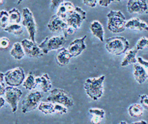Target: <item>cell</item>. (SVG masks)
Wrapping results in <instances>:
<instances>
[{
    "label": "cell",
    "mask_w": 148,
    "mask_h": 124,
    "mask_svg": "<svg viewBox=\"0 0 148 124\" xmlns=\"http://www.w3.org/2000/svg\"><path fill=\"white\" fill-rule=\"evenodd\" d=\"M105 76L88 78L86 79L83 87L87 96L94 101L99 100L103 93V82Z\"/></svg>",
    "instance_id": "1"
},
{
    "label": "cell",
    "mask_w": 148,
    "mask_h": 124,
    "mask_svg": "<svg viewBox=\"0 0 148 124\" xmlns=\"http://www.w3.org/2000/svg\"><path fill=\"white\" fill-rule=\"evenodd\" d=\"M129 46L128 41L122 36L109 37L106 39L105 45L106 50L110 54L115 56H120L126 53Z\"/></svg>",
    "instance_id": "2"
},
{
    "label": "cell",
    "mask_w": 148,
    "mask_h": 124,
    "mask_svg": "<svg viewBox=\"0 0 148 124\" xmlns=\"http://www.w3.org/2000/svg\"><path fill=\"white\" fill-rule=\"evenodd\" d=\"M107 28L112 33H120L125 31L126 19L120 10H110L107 14Z\"/></svg>",
    "instance_id": "3"
},
{
    "label": "cell",
    "mask_w": 148,
    "mask_h": 124,
    "mask_svg": "<svg viewBox=\"0 0 148 124\" xmlns=\"http://www.w3.org/2000/svg\"><path fill=\"white\" fill-rule=\"evenodd\" d=\"M47 100L53 103L63 105L66 107H71L74 105V101L70 94L61 88H54L51 90Z\"/></svg>",
    "instance_id": "4"
},
{
    "label": "cell",
    "mask_w": 148,
    "mask_h": 124,
    "mask_svg": "<svg viewBox=\"0 0 148 124\" xmlns=\"http://www.w3.org/2000/svg\"><path fill=\"white\" fill-rule=\"evenodd\" d=\"M65 42L66 37L64 35L46 37L38 45L43 54H47L50 51L61 48Z\"/></svg>",
    "instance_id": "5"
},
{
    "label": "cell",
    "mask_w": 148,
    "mask_h": 124,
    "mask_svg": "<svg viewBox=\"0 0 148 124\" xmlns=\"http://www.w3.org/2000/svg\"><path fill=\"white\" fill-rule=\"evenodd\" d=\"M43 98V94L39 91L31 92L28 93L21 103V112L26 114L38 107Z\"/></svg>",
    "instance_id": "6"
},
{
    "label": "cell",
    "mask_w": 148,
    "mask_h": 124,
    "mask_svg": "<svg viewBox=\"0 0 148 124\" xmlns=\"http://www.w3.org/2000/svg\"><path fill=\"white\" fill-rule=\"evenodd\" d=\"M25 78L24 71L21 67H15L5 73V82L10 86L17 87L21 85Z\"/></svg>",
    "instance_id": "7"
},
{
    "label": "cell",
    "mask_w": 148,
    "mask_h": 124,
    "mask_svg": "<svg viewBox=\"0 0 148 124\" xmlns=\"http://www.w3.org/2000/svg\"><path fill=\"white\" fill-rule=\"evenodd\" d=\"M22 25L27 29L29 35V38L35 42V35L36 34V24L32 12L28 8H24L23 9Z\"/></svg>",
    "instance_id": "8"
},
{
    "label": "cell",
    "mask_w": 148,
    "mask_h": 124,
    "mask_svg": "<svg viewBox=\"0 0 148 124\" xmlns=\"http://www.w3.org/2000/svg\"><path fill=\"white\" fill-rule=\"evenodd\" d=\"M23 94L21 89L17 87L8 86L6 87L4 94V98L6 101L9 104L12 112L15 114L17 110L18 104Z\"/></svg>",
    "instance_id": "9"
},
{
    "label": "cell",
    "mask_w": 148,
    "mask_h": 124,
    "mask_svg": "<svg viewBox=\"0 0 148 124\" xmlns=\"http://www.w3.org/2000/svg\"><path fill=\"white\" fill-rule=\"evenodd\" d=\"M86 18V12L80 7L75 6L74 10L71 12L66 18L65 21L67 24L77 30Z\"/></svg>",
    "instance_id": "10"
},
{
    "label": "cell",
    "mask_w": 148,
    "mask_h": 124,
    "mask_svg": "<svg viewBox=\"0 0 148 124\" xmlns=\"http://www.w3.org/2000/svg\"><path fill=\"white\" fill-rule=\"evenodd\" d=\"M24 52L29 57H39L43 56V53L36 42L29 39H24L21 41Z\"/></svg>",
    "instance_id": "11"
},
{
    "label": "cell",
    "mask_w": 148,
    "mask_h": 124,
    "mask_svg": "<svg viewBox=\"0 0 148 124\" xmlns=\"http://www.w3.org/2000/svg\"><path fill=\"white\" fill-rule=\"evenodd\" d=\"M87 36L84 35L81 38H77L73 40L68 45V50L71 54L72 57L79 56L86 48L85 39Z\"/></svg>",
    "instance_id": "12"
},
{
    "label": "cell",
    "mask_w": 148,
    "mask_h": 124,
    "mask_svg": "<svg viewBox=\"0 0 148 124\" xmlns=\"http://www.w3.org/2000/svg\"><path fill=\"white\" fill-rule=\"evenodd\" d=\"M127 9L130 13H143L148 9L147 1L128 0L127 3Z\"/></svg>",
    "instance_id": "13"
},
{
    "label": "cell",
    "mask_w": 148,
    "mask_h": 124,
    "mask_svg": "<svg viewBox=\"0 0 148 124\" xmlns=\"http://www.w3.org/2000/svg\"><path fill=\"white\" fill-rule=\"evenodd\" d=\"M67 25L66 22L64 20L55 14L50 17L47 24V28L52 32H63Z\"/></svg>",
    "instance_id": "14"
},
{
    "label": "cell",
    "mask_w": 148,
    "mask_h": 124,
    "mask_svg": "<svg viewBox=\"0 0 148 124\" xmlns=\"http://www.w3.org/2000/svg\"><path fill=\"white\" fill-rule=\"evenodd\" d=\"M126 28L137 31H148V24L138 17H132L127 21Z\"/></svg>",
    "instance_id": "15"
},
{
    "label": "cell",
    "mask_w": 148,
    "mask_h": 124,
    "mask_svg": "<svg viewBox=\"0 0 148 124\" xmlns=\"http://www.w3.org/2000/svg\"><path fill=\"white\" fill-rule=\"evenodd\" d=\"M133 75L139 84L143 83L148 78V72L146 70L138 63L134 64Z\"/></svg>",
    "instance_id": "16"
},
{
    "label": "cell",
    "mask_w": 148,
    "mask_h": 124,
    "mask_svg": "<svg viewBox=\"0 0 148 124\" xmlns=\"http://www.w3.org/2000/svg\"><path fill=\"white\" fill-rule=\"evenodd\" d=\"M72 57V56L68 49L62 47L57 50L56 56V60L59 66L63 67L69 63Z\"/></svg>",
    "instance_id": "17"
},
{
    "label": "cell",
    "mask_w": 148,
    "mask_h": 124,
    "mask_svg": "<svg viewBox=\"0 0 148 124\" xmlns=\"http://www.w3.org/2000/svg\"><path fill=\"white\" fill-rule=\"evenodd\" d=\"M75 8L74 5L70 1H65L57 8L56 14L65 21L67 16L72 12Z\"/></svg>",
    "instance_id": "18"
},
{
    "label": "cell",
    "mask_w": 148,
    "mask_h": 124,
    "mask_svg": "<svg viewBox=\"0 0 148 124\" xmlns=\"http://www.w3.org/2000/svg\"><path fill=\"white\" fill-rule=\"evenodd\" d=\"M36 83L39 85L43 92H48L51 90L52 84L51 79L47 73H43L41 76L36 77Z\"/></svg>",
    "instance_id": "19"
},
{
    "label": "cell",
    "mask_w": 148,
    "mask_h": 124,
    "mask_svg": "<svg viewBox=\"0 0 148 124\" xmlns=\"http://www.w3.org/2000/svg\"><path fill=\"white\" fill-rule=\"evenodd\" d=\"M90 30L92 34L101 42L104 41V30L102 24L98 20L92 21L90 25Z\"/></svg>",
    "instance_id": "20"
},
{
    "label": "cell",
    "mask_w": 148,
    "mask_h": 124,
    "mask_svg": "<svg viewBox=\"0 0 148 124\" xmlns=\"http://www.w3.org/2000/svg\"><path fill=\"white\" fill-rule=\"evenodd\" d=\"M138 50L136 48H133L125 53V55L122 60L120 65L121 67H126L130 64H135L138 62V59L136 55L138 53Z\"/></svg>",
    "instance_id": "21"
},
{
    "label": "cell",
    "mask_w": 148,
    "mask_h": 124,
    "mask_svg": "<svg viewBox=\"0 0 148 124\" xmlns=\"http://www.w3.org/2000/svg\"><path fill=\"white\" fill-rule=\"evenodd\" d=\"M10 54L14 59L18 60H21L24 57L25 53L21 42L14 43L10 51Z\"/></svg>",
    "instance_id": "22"
},
{
    "label": "cell",
    "mask_w": 148,
    "mask_h": 124,
    "mask_svg": "<svg viewBox=\"0 0 148 124\" xmlns=\"http://www.w3.org/2000/svg\"><path fill=\"white\" fill-rule=\"evenodd\" d=\"M128 113L132 118L140 117L144 113V108L140 104L134 103L128 107Z\"/></svg>",
    "instance_id": "23"
},
{
    "label": "cell",
    "mask_w": 148,
    "mask_h": 124,
    "mask_svg": "<svg viewBox=\"0 0 148 124\" xmlns=\"http://www.w3.org/2000/svg\"><path fill=\"white\" fill-rule=\"evenodd\" d=\"M38 110L45 115L55 113L54 103L49 101H41L38 107Z\"/></svg>",
    "instance_id": "24"
},
{
    "label": "cell",
    "mask_w": 148,
    "mask_h": 124,
    "mask_svg": "<svg viewBox=\"0 0 148 124\" xmlns=\"http://www.w3.org/2000/svg\"><path fill=\"white\" fill-rule=\"evenodd\" d=\"M23 87L28 90H32L36 88L37 85L36 83V77L32 72H29L25 78L23 83Z\"/></svg>",
    "instance_id": "25"
},
{
    "label": "cell",
    "mask_w": 148,
    "mask_h": 124,
    "mask_svg": "<svg viewBox=\"0 0 148 124\" xmlns=\"http://www.w3.org/2000/svg\"><path fill=\"white\" fill-rule=\"evenodd\" d=\"M4 31L14 35H20L23 32V28L20 24H9L5 28Z\"/></svg>",
    "instance_id": "26"
},
{
    "label": "cell",
    "mask_w": 148,
    "mask_h": 124,
    "mask_svg": "<svg viewBox=\"0 0 148 124\" xmlns=\"http://www.w3.org/2000/svg\"><path fill=\"white\" fill-rule=\"evenodd\" d=\"M9 14V24H19L21 20V14L16 8L8 11Z\"/></svg>",
    "instance_id": "27"
},
{
    "label": "cell",
    "mask_w": 148,
    "mask_h": 124,
    "mask_svg": "<svg viewBox=\"0 0 148 124\" xmlns=\"http://www.w3.org/2000/svg\"><path fill=\"white\" fill-rule=\"evenodd\" d=\"M0 23L1 27L5 28L9 24V12L5 10H1L0 12Z\"/></svg>",
    "instance_id": "28"
},
{
    "label": "cell",
    "mask_w": 148,
    "mask_h": 124,
    "mask_svg": "<svg viewBox=\"0 0 148 124\" xmlns=\"http://www.w3.org/2000/svg\"><path fill=\"white\" fill-rule=\"evenodd\" d=\"M88 113L91 116H97L103 119L105 115V111L103 109L99 108H91L88 110Z\"/></svg>",
    "instance_id": "29"
},
{
    "label": "cell",
    "mask_w": 148,
    "mask_h": 124,
    "mask_svg": "<svg viewBox=\"0 0 148 124\" xmlns=\"http://www.w3.org/2000/svg\"><path fill=\"white\" fill-rule=\"evenodd\" d=\"M135 48L138 50H142L148 48V38L144 36L140 38L137 41Z\"/></svg>",
    "instance_id": "30"
},
{
    "label": "cell",
    "mask_w": 148,
    "mask_h": 124,
    "mask_svg": "<svg viewBox=\"0 0 148 124\" xmlns=\"http://www.w3.org/2000/svg\"><path fill=\"white\" fill-rule=\"evenodd\" d=\"M54 111L55 113L59 114L60 115H63L67 113L68 110L67 107H65L63 105L54 103Z\"/></svg>",
    "instance_id": "31"
},
{
    "label": "cell",
    "mask_w": 148,
    "mask_h": 124,
    "mask_svg": "<svg viewBox=\"0 0 148 124\" xmlns=\"http://www.w3.org/2000/svg\"><path fill=\"white\" fill-rule=\"evenodd\" d=\"M6 86L5 85V73H3L2 72H0V95L1 96H2L4 95L5 90H6Z\"/></svg>",
    "instance_id": "32"
},
{
    "label": "cell",
    "mask_w": 148,
    "mask_h": 124,
    "mask_svg": "<svg viewBox=\"0 0 148 124\" xmlns=\"http://www.w3.org/2000/svg\"><path fill=\"white\" fill-rule=\"evenodd\" d=\"M10 45V40L5 37H2L0 39V47L2 49H7Z\"/></svg>",
    "instance_id": "33"
},
{
    "label": "cell",
    "mask_w": 148,
    "mask_h": 124,
    "mask_svg": "<svg viewBox=\"0 0 148 124\" xmlns=\"http://www.w3.org/2000/svg\"><path fill=\"white\" fill-rule=\"evenodd\" d=\"M140 103L143 108L148 109V95L146 94H143L139 96Z\"/></svg>",
    "instance_id": "34"
},
{
    "label": "cell",
    "mask_w": 148,
    "mask_h": 124,
    "mask_svg": "<svg viewBox=\"0 0 148 124\" xmlns=\"http://www.w3.org/2000/svg\"><path fill=\"white\" fill-rule=\"evenodd\" d=\"M77 30L75 29L74 27L70 26L69 25H67L66 28L65 29V30L63 32L64 34V36L65 37H67L68 35H73L76 31Z\"/></svg>",
    "instance_id": "35"
},
{
    "label": "cell",
    "mask_w": 148,
    "mask_h": 124,
    "mask_svg": "<svg viewBox=\"0 0 148 124\" xmlns=\"http://www.w3.org/2000/svg\"><path fill=\"white\" fill-rule=\"evenodd\" d=\"M64 2V0H51L50 1V7L51 9H54L58 8L59 6Z\"/></svg>",
    "instance_id": "36"
},
{
    "label": "cell",
    "mask_w": 148,
    "mask_h": 124,
    "mask_svg": "<svg viewBox=\"0 0 148 124\" xmlns=\"http://www.w3.org/2000/svg\"><path fill=\"white\" fill-rule=\"evenodd\" d=\"M138 63L142 65L144 68L146 70L147 72H148V60H146L142 58V57H138Z\"/></svg>",
    "instance_id": "37"
},
{
    "label": "cell",
    "mask_w": 148,
    "mask_h": 124,
    "mask_svg": "<svg viewBox=\"0 0 148 124\" xmlns=\"http://www.w3.org/2000/svg\"><path fill=\"white\" fill-rule=\"evenodd\" d=\"M83 3L90 8H94L97 5V0H83Z\"/></svg>",
    "instance_id": "38"
},
{
    "label": "cell",
    "mask_w": 148,
    "mask_h": 124,
    "mask_svg": "<svg viewBox=\"0 0 148 124\" xmlns=\"http://www.w3.org/2000/svg\"><path fill=\"white\" fill-rule=\"evenodd\" d=\"M112 2V0H99L98 3L101 6L108 7Z\"/></svg>",
    "instance_id": "39"
},
{
    "label": "cell",
    "mask_w": 148,
    "mask_h": 124,
    "mask_svg": "<svg viewBox=\"0 0 148 124\" xmlns=\"http://www.w3.org/2000/svg\"><path fill=\"white\" fill-rule=\"evenodd\" d=\"M102 120V119H101L99 117L91 116V119H90V122L92 124H99L101 122Z\"/></svg>",
    "instance_id": "40"
},
{
    "label": "cell",
    "mask_w": 148,
    "mask_h": 124,
    "mask_svg": "<svg viewBox=\"0 0 148 124\" xmlns=\"http://www.w3.org/2000/svg\"><path fill=\"white\" fill-rule=\"evenodd\" d=\"M5 102H6V101L5 98L3 97L2 96H1L0 97V105H1L0 107H1V108H2L5 105Z\"/></svg>",
    "instance_id": "41"
},
{
    "label": "cell",
    "mask_w": 148,
    "mask_h": 124,
    "mask_svg": "<svg viewBox=\"0 0 148 124\" xmlns=\"http://www.w3.org/2000/svg\"><path fill=\"white\" fill-rule=\"evenodd\" d=\"M131 124H147V123L145 120H140V121H139L132 122Z\"/></svg>",
    "instance_id": "42"
},
{
    "label": "cell",
    "mask_w": 148,
    "mask_h": 124,
    "mask_svg": "<svg viewBox=\"0 0 148 124\" xmlns=\"http://www.w3.org/2000/svg\"><path fill=\"white\" fill-rule=\"evenodd\" d=\"M119 124H128V123L125 121H120Z\"/></svg>",
    "instance_id": "43"
},
{
    "label": "cell",
    "mask_w": 148,
    "mask_h": 124,
    "mask_svg": "<svg viewBox=\"0 0 148 124\" xmlns=\"http://www.w3.org/2000/svg\"><path fill=\"white\" fill-rule=\"evenodd\" d=\"M23 1V0H18V1H17V5L20 4V3L22 2Z\"/></svg>",
    "instance_id": "44"
},
{
    "label": "cell",
    "mask_w": 148,
    "mask_h": 124,
    "mask_svg": "<svg viewBox=\"0 0 148 124\" xmlns=\"http://www.w3.org/2000/svg\"><path fill=\"white\" fill-rule=\"evenodd\" d=\"M5 0H0V5H2L3 3V2H4Z\"/></svg>",
    "instance_id": "45"
},
{
    "label": "cell",
    "mask_w": 148,
    "mask_h": 124,
    "mask_svg": "<svg viewBox=\"0 0 148 124\" xmlns=\"http://www.w3.org/2000/svg\"><path fill=\"white\" fill-rule=\"evenodd\" d=\"M121 0H112V2H113V1H116V2H120Z\"/></svg>",
    "instance_id": "46"
},
{
    "label": "cell",
    "mask_w": 148,
    "mask_h": 124,
    "mask_svg": "<svg viewBox=\"0 0 148 124\" xmlns=\"http://www.w3.org/2000/svg\"><path fill=\"white\" fill-rule=\"evenodd\" d=\"M15 124H18V122L16 121V122H15Z\"/></svg>",
    "instance_id": "47"
}]
</instances>
